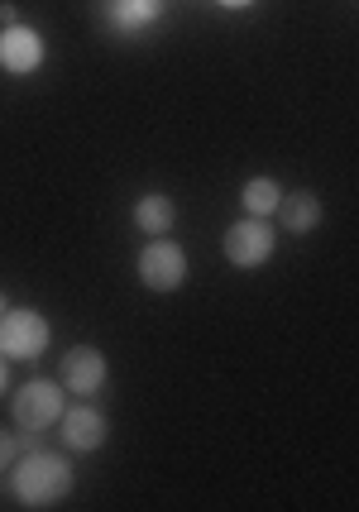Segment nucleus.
I'll return each mask as SVG.
<instances>
[{
    "mask_svg": "<svg viewBox=\"0 0 359 512\" xmlns=\"http://www.w3.org/2000/svg\"><path fill=\"white\" fill-rule=\"evenodd\" d=\"M15 498H20L24 508H58L63 498L72 493V465L63 455H53V450H34L20 455V465H15Z\"/></svg>",
    "mask_w": 359,
    "mask_h": 512,
    "instance_id": "obj_1",
    "label": "nucleus"
},
{
    "mask_svg": "<svg viewBox=\"0 0 359 512\" xmlns=\"http://www.w3.org/2000/svg\"><path fill=\"white\" fill-rule=\"evenodd\" d=\"M139 283L149 292H178L187 283V249L178 240L149 235V245L139 249Z\"/></svg>",
    "mask_w": 359,
    "mask_h": 512,
    "instance_id": "obj_2",
    "label": "nucleus"
},
{
    "mask_svg": "<svg viewBox=\"0 0 359 512\" xmlns=\"http://www.w3.org/2000/svg\"><path fill=\"white\" fill-rule=\"evenodd\" d=\"M53 340L48 316L15 307V312H0V355L5 359H39Z\"/></svg>",
    "mask_w": 359,
    "mask_h": 512,
    "instance_id": "obj_3",
    "label": "nucleus"
},
{
    "mask_svg": "<svg viewBox=\"0 0 359 512\" xmlns=\"http://www.w3.org/2000/svg\"><path fill=\"white\" fill-rule=\"evenodd\" d=\"M273 249H278V230H273L264 216H245V221H235L225 230V259L235 268L269 264Z\"/></svg>",
    "mask_w": 359,
    "mask_h": 512,
    "instance_id": "obj_4",
    "label": "nucleus"
},
{
    "mask_svg": "<svg viewBox=\"0 0 359 512\" xmlns=\"http://www.w3.org/2000/svg\"><path fill=\"white\" fill-rule=\"evenodd\" d=\"M63 383L53 379H29L15 393V422L29 431V436H39V431H48V426H58V417H63Z\"/></svg>",
    "mask_w": 359,
    "mask_h": 512,
    "instance_id": "obj_5",
    "label": "nucleus"
},
{
    "mask_svg": "<svg viewBox=\"0 0 359 512\" xmlns=\"http://www.w3.org/2000/svg\"><path fill=\"white\" fill-rule=\"evenodd\" d=\"M44 34L39 29H29V24H5L0 29V67L10 72V77H29V72H39L44 67Z\"/></svg>",
    "mask_w": 359,
    "mask_h": 512,
    "instance_id": "obj_6",
    "label": "nucleus"
},
{
    "mask_svg": "<svg viewBox=\"0 0 359 512\" xmlns=\"http://www.w3.org/2000/svg\"><path fill=\"white\" fill-rule=\"evenodd\" d=\"M58 383H63L68 393H77V398L101 393V388H106V355H101L96 345H77V350H68L63 364H58Z\"/></svg>",
    "mask_w": 359,
    "mask_h": 512,
    "instance_id": "obj_7",
    "label": "nucleus"
},
{
    "mask_svg": "<svg viewBox=\"0 0 359 512\" xmlns=\"http://www.w3.org/2000/svg\"><path fill=\"white\" fill-rule=\"evenodd\" d=\"M58 431H63V446L68 450H101L106 436H111V426H106V417L96 407H63Z\"/></svg>",
    "mask_w": 359,
    "mask_h": 512,
    "instance_id": "obj_8",
    "label": "nucleus"
},
{
    "mask_svg": "<svg viewBox=\"0 0 359 512\" xmlns=\"http://www.w3.org/2000/svg\"><path fill=\"white\" fill-rule=\"evenodd\" d=\"M273 216H283V230H288V235H307V230L321 225V197H316V192H283Z\"/></svg>",
    "mask_w": 359,
    "mask_h": 512,
    "instance_id": "obj_9",
    "label": "nucleus"
},
{
    "mask_svg": "<svg viewBox=\"0 0 359 512\" xmlns=\"http://www.w3.org/2000/svg\"><path fill=\"white\" fill-rule=\"evenodd\" d=\"M106 20H111V29H120V34H139V29H149V24L163 20V0H111V5H106Z\"/></svg>",
    "mask_w": 359,
    "mask_h": 512,
    "instance_id": "obj_10",
    "label": "nucleus"
},
{
    "mask_svg": "<svg viewBox=\"0 0 359 512\" xmlns=\"http://www.w3.org/2000/svg\"><path fill=\"white\" fill-rule=\"evenodd\" d=\"M173 221H178V206H173V197L149 192V197L135 201V225L144 230V235H163V230H173Z\"/></svg>",
    "mask_w": 359,
    "mask_h": 512,
    "instance_id": "obj_11",
    "label": "nucleus"
},
{
    "mask_svg": "<svg viewBox=\"0 0 359 512\" xmlns=\"http://www.w3.org/2000/svg\"><path fill=\"white\" fill-rule=\"evenodd\" d=\"M240 201H245L249 216H264V221H269L273 211H278V201H283V187H278L273 178H249L245 192H240Z\"/></svg>",
    "mask_w": 359,
    "mask_h": 512,
    "instance_id": "obj_12",
    "label": "nucleus"
},
{
    "mask_svg": "<svg viewBox=\"0 0 359 512\" xmlns=\"http://www.w3.org/2000/svg\"><path fill=\"white\" fill-rule=\"evenodd\" d=\"M15 460H20V441H15L10 431H0V474L15 465Z\"/></svg>",
    "mask_w": 359,
    "mask_h": 512,
    "instance_id": "obj_13",
    "label": "nucleus"
},
{
    "mask_svg": "<svg viewBox=\"0 0 359 512\" xmlns=\"http://www.w3.org/2000/svg\"><path fill=\"white\" fill-rule=\"evenodd\" d=\"M5 388H10V359L0 355V398H5Z\"/></svg>",
    "mask_w": 359,
    "mask_h": 512,
    "instance_id": "obj_14",
    "label": "nucleus"
},
{
    "mask_svg": "<svg viewBox=\"0 0 359 512\" xmlns=\"http://www.w3.org/2000/svg\"><path fill=\"white\" fill-rule=\"evenodd\" d=\"M225 10H240V5H249V0H221Z\"/></svg>",
    "mask_w": 359,
    "mask_h": 512,
    "instance_id": "obj_15",
    "label": "nucleus"
},
{
    "mask_svg": "<svg viewBox=\"0 0 359 512\" xmlns=\"http://www.w3.org/2000/svg\"><path fill=\"white\" fill-rule=\"evenodd\" d=\"M0 312H5V297H0Z\"/></svg>",
    "mask_w": 359,
    "mask_h": 512,
    "instance_id": "obj_16",
    "label": "nucleus"
}]
</instances>
